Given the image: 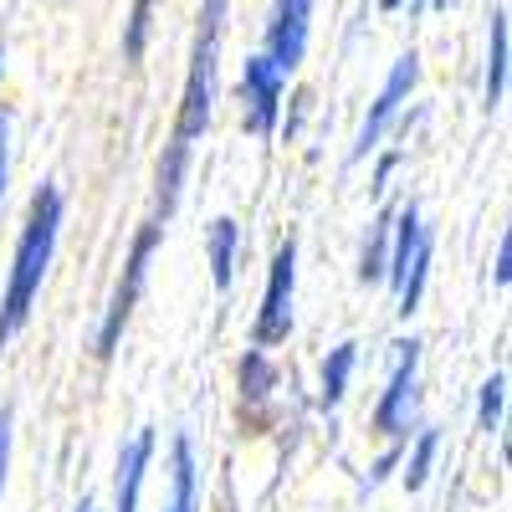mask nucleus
Masks as SVG:
<instances>
[{"mask_svg": "<svg viewBox=\"0 0 512 512\" xmlns=\"http://www.w3.org/2000/svg\"><path fill=\"white\" fill-rule=\"evenodd\" d=\"M236 384H241V405L246 410H262L272 400V390L282 384V369L272 359V349H246L236 364Z\"/></svg>", "mask_w": 512, "mask_h": 512, "instance_id": "15", "label": "nucleus"}, {"mask_svg": "<svg viewBox=\"0 0 512 512\" xmlns=\"http://www.w3.org/2000/svg\"><path fill=\"white\" fill-rule=\"evenodd\" d=\"M11 185V108L0 103V200H6Z\"/></svg>", "mask_w": 512, "mask_h": 512, "instance_id": "20", "label": "nucleus"}, {"mask_svg": "<svg viewBox=\"0 0 512 512\" xmlns=\"http://www.w3.org/2000/svg\"><path fill=\"white\" fill-rule=\"evenodd\" d=\"M415 88H420V52L410 47V52H400V57L390 62V72H384L379 93H374V103H369V113H364V123H359V139H354V154H349L354 164L369 159V154H379V144L400 128V118H405Z\"/></svg>", "mask_w": 512, "mask_h": 512, "instance_id": "6", "label": "nucleus"}, {"mask_svg": "<svg viewBox=\"0 0 512 512\" xmlns=\"http://www.w3.org/2000/svg\"><path fill=\"white\" fill-rule=\"evenodd\" d=\"M0 77H6V47H0Z\"/></svg>", "mask_w": 512, "mask_h": 512, "instance_id": "27", "label": "nucleus"}, {"mask_svg": "<svg viewBox=\"0 0 512 512\" xmlns=\"http://www.w3.org/2000/svg\"><path fill=\"white\" fill-rule=\"evenodd\" d=\"M354 369H359V344L349 338V344H333L318 364V405L323 410H338L349 395V384H354Z\"/></svg>", "mask_w": 512, "mask_h": 512, "instance_id": "14", "label": "nucleus"}, {"mask_svg": "<svg viewBox=\"0 0 512 512\" xmlns=\"http://www.w3.org/2000/svg\"><path fill=\"white\" fill-rule=\"evenodd\" d=\"M431 256H436V241H431V226H425L420 205L415 200L395 205V221H390V267H384V282L395 287V313L400 318H415L420 313L425 282H431Z\"/></svg>", "mask_w": 512, "mask_h": 512, "instance_id": "3", "label": "nucleus"}, {"mask_svg": "<svg viewBox=\"0 0 512 512\" xmlns=\"http://www.w3.org/2000/svg\"><path fill=\"white\" fill-rule=\"evenodd\" d=\"M390 221H395V205L379 210V216L369 221V231H364V246H359V282L364 287L384 282V267H390Z\"/></svg>", "mask_w": 512, "mask_h": 512, "instance_id": "17", "label": "nucleus"}, {"mask_svg": "<svg viewBox=\"0 0 512 512\" xmlns=\"http://www.w3.org/2000/svg\"><path fill=\"white\" fill-rule=\"evenodd\" d=\"M164 512H200V461H195V441L180 431L169 441V492H164Z\"/></svg>", "mask_w": 512, "mask_h": 512, "instance_id": "12", "label": "nucleus"}, {"mask_svg": "<svg viewBox=\"0 0 512 512\" xmlns=\"http://www.w3.org/2000/svg\"><path fill=\"white\" fill-rule=\"evenodd\" d=\"M436 456H441V431H436V425H425V431H415V441H405V456H400L405 492H420L425 482H431Z\"/></svg>", "mask_w": 512, "mask_h": 512, "instance_id": "16", "label": "nucleus"}, {"mask_svg": "<svg viewBox=\"0 0 512 512\" xmlns=\"http://www.w3.org/2000/svg\"><path fill=\"white\" fill-rule=\"evenodd\" d=\"M62 190L57 185H36L31 205H26V221L11 251V272H6V292H0V354L11 349V338L31 323V308L41 297V282L52 272V256L62 241Z\"/></svg>", "mask_w": 512, "mask_h": 512, "instance_id": "2", "label": "nucleus"}, {"mask_svg": "<svg viewBox=\"0 0 512 512\" xmlns=\"http://www.w3.org/2000/svg\"><path fill=\"white\" fill-rule=\"evenodd\" d=\"M11 425H16V415L0 410V492H6V472H11Z\"/></svg>", "mask_w": 512, "mask_h": 512, "instance_id": "22", "label": "nucleus"}, {"mask_svg": "<svg viewBox=\"0 0 512 512\" xmlns=\"http://www.w3.org/2000/svg\"><path fill=\"white\" fill-rule=\"evenodd\" d=\"M379 11H405V0H379Z\"/></svg>", "mask_w": 512, "mask_h": 512, "instance_id": "25", "label": "nucleus"}, {"mask_svg": "<svg viewBox=\"0 0 512 512\" xmlns=\"http://www.w3.org/2000/svg\"><path fill=\"white\" fill-rule=\"evenodd\" d=\"M159 241H164V226L149 216V221L134 231V246H128V256H123V272H118V282H113V297H108V308H103V323H98V333H93V354H98V359H113V354H118L123 328H128V318H134L139 297H144V287H149V267H154Z\"/></svg>", "mask_w": 512, "mask_h": 512, "instance_id": "4", "label": "nucleus"}, {"mask_svg": "<svg viewBox=\"0 0 512 512\" xmlns=\"http://www.w3.org/2000/svg\"><path fill=\"white\" fill-rule=\"evenodd\" d=\"M507 62H512V36H507V6H492L487 16V67H482V108L497 113L507 98Z\"/></svg>", "mask_w": 512, "mask_h": 512, "instance_id": "11", "label": "nucleus"}, {"mask_svg": "<svg viewBox=\"0 0 512 512\" xmlns=\"http://www.w3.org/2000/svg\"><path fill=\"white\" fill-rule=\"evenodd\" d=\"M154 11H159V0H134V6H128V21H123V62L128 67H139L144 52H149Z\"/></svg>", "mask_w": 512, "mask_h": 512, "instance_id": "18", "label": "nucleus"}, {"mask_svg": "<svg viewBox=\"0 0 512 512\" xmlns=\"http://www.w3.org/2000/svg\"><path fill=\"white\" fill-rule=\"evenodd\" d=\"M502 415H507V369L487 374L482 390H477V431L482 436H497L502 431Z\"/></svg>", "mask_w": 512, "mask_h": 512, "instance_id": "19", "label": "nucleus"}, {"mask_svg": "<svg viewBox=\"0 0 512 512\" xmlns=\"http://www.w3.org/2000/svg\"><path fill=\"white\" fill-rule=\"evenodd\" d=\"M292 303H297V236H282L272 251V267H267V287H262V303H256L251 318V349H282L292 338Z\"/></svg>", "mask_w": 512, "mask_h": 512, "instance_id": "7", "label": "nucleus"}, {"mask_svg": "<svg viewBox=\"0 0 512 512\" xmlns=\"http://www.w3.org/2000/svg\"><path fill=\"white\" fill-rule=\"evenodd\" d=\"M205 267L216 292L236 287V267H241V221L236 216H216L205 226Z\"/></svg>", "mask_w": 512, "mask_h": 512, "instance_id": "13", "label": "nucleus"}, {"mask_svg": "<svg viewBox=\"0 0 512 512\" xmlns=\"http://www.w3.org/2000/svg\"><path fill=\"white\" fill-rule=\"evenodd\" d=\"M226 26H231V0H200L195 16V41H190V67H185V88L175 108V128L159 154V180H154V221L164 226L180 210L185 180H190V154L216 123V93H221V47H226Z\"/></svg>", "mask_w": 512, "mask_h": 512, "instance_id": "1", "label": "nucleus"}, {"mask_svg": "<svg viewBox=\"0 0 512 512\" xmlns=\"http://www.w3.org/2000/svg\"><path fill=\"white\" fill-rule=\"evenodd\" d=\"M72 512H98V502H88V497H82V502H77Z\"/></svg>", "mask_w": 512, "mask_h": 512, "instance_id": "26", "label": "nucleus"}, {"mask_svg": "<svg viewBox=\"0 0 512 512\" xmlns=\"http://www.w3.org/2000/svg\"><path fill=\"white\" fill-rule=\"evenodd\" d=\"M492 282H497V292H507V287H512V236H507V231H502L497 256H492Z\"/></svg>", "mask_w": 512, "mask_h": 512, "instance_id": "21", "label": "nucleus"}, {"mask_svg": "<svg viewBox=\"0 0 512 512\" xmlns=\"http://www.w3.org/2000/svg\"><path fill=\"white\" fill-rule=\"evenodd\" d=\"M405 154L400 149H390V154H379V164H374V175H369V190L374 195H384V185H390V175H395V164H400Z\"/></svg>", "mask_w": 512, "mask_h": 512, "instance_id": "23", "label": "nucleus"}, {"mask_svg": "<svg viewBox=\"0 0 512 512\" xmlns=\"http://www.w3.org/2000/svg\"><path fill=\"white\" fill-rule=\"evenodd\" d=\"M236 98H241V128L251 139H272L282 128V98H287V77L262 57L251 52L241 62V82H236Z\"/></svg>", "mask_w": 512, "mask_h": 512, "instance_id": "8", "label": "nucleus"}, {"mask_svg": "<svg viewBox=\"0 0 512 512\" xmlns=\"http://www.w3.org/2000/svg\"><path fill=\"white\" fill-rule=\"evenodd\" d=\"M308 47H313V0H272L262 26V57L282 77H292L308 62Z\"/></svg>", "mask_w": 512, "mask_h": 512, "instance_id": "9", "label": "nucleus"}, {"mask_svg": "<svg viewBox=\"0 0 512 512\" xmlns=\"http://www.w3.org/2000/svg\"><path fill=\"white\" fill-rule=\"evenodd\" d=\"M154 425H144V431H134L123 441L118 451V472H113V512H139L144 502V477H149V466H154Z\"/></svg>", "mask_w": 512, "mask_h": 512, "instance_id": "10", "label": "nucleus"}, {"mask_svg": "<svg viewBox=\"0 0 512 512\" xmlns=\"http://www.w3.org/2000/svg\"><path fill=\"white\" fill-rule=\"evenodd\" d=\"M410 16H431V11H451V0H405Z\"/></svg>", "mask_w": 512, "mask_h": 512, "instance_id": "24", "label": "nucleus"}, {"mask_svg": "<svg viewBox=\"0 0 512 512\" xmlns=\"http://www.w3.org/2000/svg\"><path fill=\"white\" fill-rule=\"evenodd\" d=\"M390 379H384V395L369 410V436L379 441H410V425L420 410V338H400L390 344Z\"/></svg>", "mask_w": 512, "mask_h": 512, "instance_id": "5", "label": "nucleus"}]
</instances>
